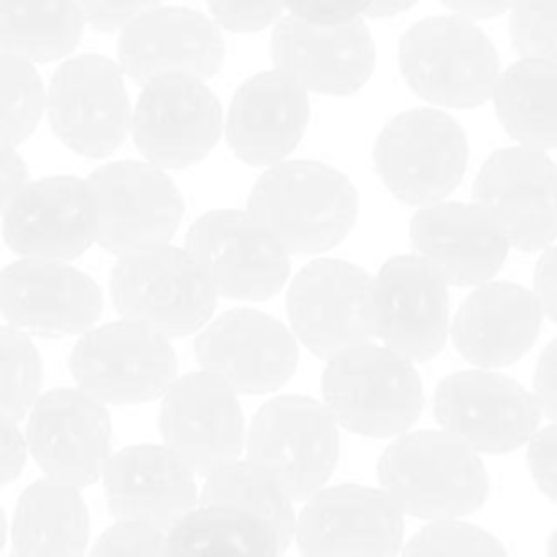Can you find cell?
Masks as SVG:
<instances>
[{"label":"cell","mask_w":557,"mask_h":557,"mask_svg":"<svg viewBox=\"0 0 557 557\" xmlns=\"http://www.w3.org/2000/svg\"><path fill=\"white\" fill-rule=\"evenodd\" d=\"M248 212L288 256H319L354 232L359 194L351 177L330 163L283 161L256 180Z\"/></svg>","instance_id":"obj_1"},{"label":"cell","mask_w":557,"mask_h":557,"mask_svg":"<svg viewBox=\"0 0 557 557\" xmlns=\"http://www.w3.org/2000/svg\"><path fill=\"white\" fill-rule=\"evenodd\" d=\"M379 490L397 509L428 522L460 520L490 498L482 457L444 430H419L395 438L379 460Z\"/></svg>","instance_id":"obj_2"},{"label":"cell","mask_w":557,"mask_h":557,"mask_svg":"<svg viewBox=\"0 0 557 557\" xmlns=\"http://www.w3.org/2000/svg\"><path fill=\"white\" fill-rule=\"evenodd\" d=\"M321 395L337 428L364 438H400L424 411V386L413 362L373 343L330 359Z\"/></svg>","instance_id":"obj_3"},{"label":"cell","mask_w":557,"mask_h":557,"mask_svg":"<svg viewBox=\"0 0 557 557\" xmlns=\"http://www.w3.org/2000/svg\"><path fill=\"white\" fill-rule=\"evenodd\" d=\"M397 65L419 98L446 109L482 107L500 76L495 44L462 16H430L408 27L397 47Z\"/></svg>","instance_id":"obj_4"},{"label":"cell","mask_w":557,"mask_h":557,"mask_svg":"<svg viewBox=\"0 0 557 557\" xmlns=\"http://www.w3.org/2000/svg\"><path fill=\"white\" fill-rule=\"evenodd\" d=\"M109 297L123 321L163 337H188L207 326L218 294L185 248L156 245L123 253L109 275Z\"/></svg>","instance_id":"obj_5"},{"label":"cell","mask_w":557,"mask_h":557,"mask_svg":"<svg viewBox=\"0 0 557 557\" xmlns=\"http://www.w3.org/2000/svg\"><path fill=\"white\" fill-rule=\"evenodd\" d=\"M373 166L403 205H438L466 177L468 136L444 109H408L381 128Z\"/></svg>","instance_id":"obj_6"},{"label":"cell","mask_w":557,"mask_h":557,"mask_svg":"<svg viewBox=\"0 0 557 557\" xmlns=\"http://www.w3.org/2000/svg\"><path fill=\"white\" fill-rule=\"evenodd\" d=\"M253 466L270 473L292 500H308L326 487L341 460V428L324 403L281 395L261 406L245 433Z\"/></svg>","instance_id":"obj_7"},{"label":"cell","mask_w":557,"mask_h":557,"mask_svg":"<svg viewBox=\"0 0 557 557\" xmlns=\"http://www.w3.org/2000/svg\"><path fill=\"white\" fill-rule=\"evenodd\" d=\"M69 370L76 389L101 406H141L174 384L177 354L169 337L136 321H112L79 335Z\"/></svg>","instance_id":"obj_8"},{"label":"cell","mask_w":557,"mask_h":557,"mask_svg":"<svg viewBox=\"0 0 557 557\" xmlns=\"http://www.w3.org/2000/svg\"><path fill=\"white\" fill-rule=\"evenodd\" d=\"M286 310L299 346L326 362L375 337V283L351 261L315 259L302 267L288 286Z\"/></svg>","instance_id":"obj_9"},{"label":"cell","mask_w":557,"mask_h":557,"mask_svg":"<svg viewBox=\"0 0 557 557\" xmlns=\"http://www.w3.org/2000/svg\"><path fill=\"white\" fill-rule=\"evenodd\" d=\"M185 250L218 297L234 302L272 299L292 275L286 248L248 210H210L199 215L185 237Z\"/></svg>","instance_id":"obj_10"},{"label":"cell","mask_w":557,"mask_h":557,"mask_svg":"<svg viewBox=\"0 0 557 557\" xmlns=\"http://www.w3.org/2000/svg\"><path fill=\"white\" fill-rule=\"evenodd\" d=\"M96 205V243L109 253L169 245L185 215L177 183L147 161H117L87 177Z\"/></svg>","instance_id":"obj_11"},{"label":"cell","mask_w":557,"mask_h":557,"mask_svg":"<svg viewBox=\"0 0 557 557\" xmlns=\"http://www.w3.org/2000/svg\"><path fill=\"white\" fill-rule=\"evenodd\" d=\"M433 411L444 433L482 455H509L536 435L542 422L533 392L498 370H460L435 386Z\"/></svg>","instance_id":"obj_12"},{"label":"cell","mask_w":557,"mask_h":557,"mask_svg":"<svg viewBox=\"0 0 557 557\" xmlns=\"http://www.w3.org/2000/svg\"><path fill=\"white\" fill-rule=\"evenodd\" d=\"M131 109L120 65L103 54H79L52 74L44 112L71 152L107 158L128 136Z\"/></svg>","instance_id":"obj_13"},{"label":"cell","mask_w":557,"mask_h":557,"mask_svg":"<svg viewBox=\"0 0 557 557\" xmlns=\"http://www.w3.org/2000/svg\"><path fill=\"white\" fill-rule=\"evenodd\" d=\"M473 205L498 226L509 248L542 253L557 239V163L528 147L495 150L479 169Z\"/></svg>","instance_id":"obj_14"},{"label":"cell","mask_w":557,"mask_h":557,"mask_svg":"<svg viewBox=\"0 0 557 557\" xmlns=\"http://www.w3.org/2000/svg\"><path fill=\"white\" fill-rule=\"evenodd\" d=\"M196 362L237 395H270L294 379L299 343L286 324L253 308H232L196 332Z\"/></svg>","instance_id":"obj_15"},{"label":"cell","mask_w":557,"mask_h":557,"mask_svg":"<svg viewBox=\"0 0 557 557\" xmlns=\"http://www.w3.org/2000/svg\"><path fill=\"white\" fill-rule=\"evenodd\" d=\"M25 444L47 482L90 487L112 457V417L82 389L60 386L30 408Z\"/></svg>","instance_id":"obj_16"},{"label":"cell","mask_w":557,"mask_h":557,"mask_svg":"<svg viewBox=\"0 0 557 557\" xmlns=\"http://www.w3.org/2000/svg\"><path fill=\"white\" fill-rule=\"evenodd\" d=\"M136 150L158 169H188L215 150L223 109L215 92L190 76H161L141 87L131 109Z\"/></svg>","instance_id":"obj_17"},{"label":"cell","mask_w":557,"mask_h":557,"mask_svg":"<svg viewBox=\"0 0 557 557\" xmlns=\"http://www.w3.org/2000/svg\"><path fill=\"white\" fill-rule=\"evenodd\" d=\"M403 517L384 490L335 484L305 500L294 542L302 557H400Z\"/></svg>","instance_id":"obj_18"},{"label":"cell","mask_w":557,"mask_h":557,"mask_svg":"<svg viewBox=\"0 0 557 557\" xmlns=\"http://www.w3.org/2000/svg\"><path fill=\"white\" fill-rule=\"evenodd\" d=\"M158 430L163 446L172 449L194 476H210L218 468L239 460L248 433L237 392L205 370L180 375L163 392Z\"/></svg>","instance_id":"obj_19"},{"label":"cell","mask_w":557,"mask_h":557,"mask_svg":"<svg viewBox=\"0 0 557 557\" xmlns=\"http://www.w3.org/2000/svg\"><path fill=\"white\" fill-rule=\"evenodd\" d=\"M101 310L98 283L63 261L20 259L0 272V315L25 335H85Z\"/></svg>","instance_id":"obj_20"},{"label":"cell","mask_w":557,"mask_h":557,"mask_svg":"<svg viewBox=\"0 0 557 557\" xmlns=\"http://www.w3.org/2000/svg\"><path fill=\"white\" fill-rule=\"evenodd\" d=\"M375 283V337L408 362H430L451 330L449 286L419 256H392Z\"/></svg>","instance_id":"obj_21"},{"label":"cell","mask_w":557,"mask_h":557,"mask_svg":"<svg viewBox=\"0 0 557 557\" xmlns=\"http://www.w3.org/2000/svg\"><path fill=\"white\" fill-rule=\"evenodd\" d=\"M270 49L281 74L321 96H354L375 71V41L364 20L313 25L288 14L275 22Z\"/></svg>","instance_id":"obj_22"},{"label":"cell","mask_w":557,"mask_h":557,"mask_svg":"<svg viewBox=\"0 0 557 557\" xmlns=\"http://www.w3.org/2000/svg\"><path fill=\"white\" fill-rule=\"evenodd\" d=\"M226 60L223 33L210 16L180 5H158L120 30L117 65L147 85L161 76L210 79Z\"/></svg>","instance_id":"obj_23"},{"label":"cell","mask_w":557,"mask_h":557,"mask_svg":"<svg viewBox=\"0 0 557 557\" xmlns=\"http://www.w3.org/2000/svg\"><path fill=\"white\" fill-rule=\"evenodd\" d=\"M5 245L22 259H79L96 243V205L87 180L58 174L27 183L3 212Z\"/></svg>","instance_id":"obj_24"},{"label":"cell","mask_w":557,"mask_h":557,"mask_svg":"<svg viewBox=\"0 0 557 557\" xmlns=\"http://www.w3.org/2000/svg\"><path fill=\"white\" fill-rule=\"evenodd\" d=\"M101 479L103 498L117 522L172 531L199 506L194 471L166 446L136 444L112 451Z\"/></svg>","instance_id":"obj_25"},{"label":"cell","mask_w":557,"mask_h":557,"mask_svg":"<svg viewBox=\"0 0 557 557\" xmlns=\"http://www.w3.org/2000/svg\"><path fill=\"white\" fill-rule=\"evenodd\" d=\"M308 123V90L275 69L253 74L237 87L223 131L239 161L270 169L288 161L302 141Z\"/></svg>","instance_id":"obj_26"},{"label":"cell","mask_w":557,"mask_h":557,"mask_svg":"<svg viewBox=\"0 0 557 557\" xmlns=\"http://www.w3.org/2000/svg\"><path fill=\"white\" fill-rule=\"evenodd\" d=\"M411 243L424 264L446 286H484L506 264L509 243L493 221L466 201H438L419 207L411 218Z\"/></svg>","instance_id":"obj_27"},{"label":"cell","mask_w":557,"mask_h":557,"mask_svg":"<svg viewBox=\"0 0 557 557\" xmlns=\"http://www.w3.org/2000/svg\"><path fill=\"white\" fill-rule=\"evenodd\" d=\"M544 324L536 294L517 283H484L457 310L451 343L468 364L498 370L520 362Z\"/></svg>","instance_id":"obj_28"},{"label":"cell","mask_w":557,"mask_h":557,"mask_svg":"<svg viewBox=\"0 0 557 557\" xmlns=\"http://www.w3.org/2000/svg\"><path fill=\"white\" fill-rule=\"evenodd\" d=\"M90 515L79 490L36 482L20 495L11 520V557H85Z\"/></svg>","instance_id":"obj_29"},{"label":"cell","mask_w":557,"mask_h":557,"mask_svg":"<svg viewBox=\"0 0 557 557\" xmlns=\"http://www.w3.org/2000/svg\"><path fill=\"white\" fill-rule=\"evenodd\" d=\"M495 114L528 150H557V65L520 60L498 76Z\"/></svg>","instance_id":"obj_30"},{"label":"cell","mask_w":557,"mask_h":557,"mask_svg":"<svg viewBox=\"0 0 557 557\" xmlns=\"http://www.w3.org/2000/svg\"><path fill=\"white\" fill-rule=\"evenodd\" d=\"M85 20L74 0H0V52L25 63L69 58Z\"/></svg>","instance_id":"obj_31"},{"label":"cell","mask_w":557,"mask_h":557,"mask_svg":"<svg viewBox=\"0 0 557 557\" xmlns=\"http://www.w3.org/2000/svg\"><path fill=\"white\" fill-rule=\"evenodd\" d=\"M169 557H281L275 531L256 517L196 506L166 536Z\"/></svg>","instance_id":"obj_32"},{"label":"cell","mask_w":557,"mask_h":557,"mask_svg":"<svg viewBox=\"0 0 557 557\" xmlns=\"http://www.w3.org/2000/svg\"><path fill=\"white\" fill-rule=\"evenodd\" d=\"M199 506H221L256 517L275 531L283 553L292 547L297 531L294 500L270 473L250 460H234L212 471L199 493Z\"/></svg>","instance_id":"obj_33"},{"label":"cell","mask_w":557,"mask_h":557,"mask_svg":"<svg viewBox=\"0 0 557 557\" xmlns=\"http://www.w3.org/2000/svg\"><path fill=\"white\" fill-rule=\"evenodd\" d=\"M47 109V87L36 65L0 52V141L22 145L38 128Z\"/></svg>","instance_id":"obj_34"},{"label":"cell","mask_w":557,"mask_h":557,"mask_svg":"<svg viewBox=\"0 0 557 557\" xmlns=\"http://www.w3.org/2000/svg\"><path fill=\"white\" fill-rule=\"evenodd\" d=\"M44 362L30 335L0 326V417L20 424L41 397Z\"/></svg>","instance_id":"obj_35"},{"label":"cell","mask_w":557,"mask_h":557,"mask_svg":"<svg viewBox=\"0 0 557 557\" xmlns=\"http://www.w3.org/2000/svg\"><path fill=\"white\" fill-rule=\"evenodd\" d=\"M403 557H509L498 536L471 522H430L413 533Z\"/></svg>","instance_id":"obj_36"},{"label":"cell","mask_w":557,"mask_h":557,"mask_svg":"<svg viewBox=\"0 0 557 557\" xmlns=\"http://www.w3.org/2000/svg\"><path fill=\"white\" fill-rule=\"evenodd\" d=\"M509 27L522 60L557 65V0H515Z\"/></svg>","instance_id":"obj_37"},{"label":"cell","mask_w":557,"mask_h":557,"mask_svg":"<svg viewBox=\"0 0 557 557\" xmlns=\"http://www.w3.org/2000/svg\"><path fill=\"white\" fill-rule=\"evenodd\" d=\"M87 557H169L166 533L141 522H114Z\"/></svg>","instance_id":"obj_38"},{"label":"cell","mask_w":557,"mask_h":557,"mask_svg":"<svg viewBox=\"0 0 557 557\" xmlns=\"http://www.w3.org/2000/svg\"><path fill=\"white\" fill-rule=\"evenodd\" d=\"M212 22L232 33H259L283 20V0H207Z\"/></svg>","instance_id":"obj_39"},{"label":"cell","mask_w":557,"mask_h":557,"mask_svg":"<svg viewBox=\"0 0 557 557\" xmlns=\"http://www.w3.org/2000/svg\"><path fill=\"white\" fill-rule=\"evenodd\" d=\"M85 25L101 33L123 30L131 22L145 16L147 11L158 9L163 0H74Z\"/></svg>","instance_id":"obj_40"},{"label":"cell","mask_w":557,"mask_h":557,"mask_svg":"<svg viewBox=\"0 0 557 557\" xmlns=\"http://www.w3.org/2000/svg\"><path fill=\"white\" fill-rule=\"evenodd\" d=\"M373 0H283L292 16L313 25H343L368 16Z\"/></svg>","instance_id":"obj_41"},{"label":"cell","mask_w":557,"mask_h":557,"mask_svg":"<svg viewBox=\"0 0 557 557\" xmlns=\"http://www.w3.org/2000/svg\"><path fill=\"white\" fill-rule=\"evenodd\" d=\"M528 471L536 487L557 506V424L536 430L528 441Z\"/></svg>","instance_id":"obj_42"},{"label":"cell","mask_w":557,"mask_h":557,"mask_svg":"<svg viewBox=\"0 0 557 557\" xmlns=\"http://www.w3.org/2000/svg\"><path fill=\"white\" fill-rule=\"evenodd\" d=\"M27 462V444L25 433L20 424L11 419L0 417V487H9L11 482L20 479Z\"/></svg>","instance_id":"obj_43"},{"label":"cell","mask_w":557,"mask_h":557,"mask_svg":"<svg viewBox=\"0 0 557 557\" xmlns=\"http://www.w3.org/2000/svg\"><path fill=\"white\" fill-rule=\"evenodd\" d=\"M533 397H536L542 417L553 419L557 424V337L542 351L533 373Z\"/></svg>","instance_id":"obj_44"},{"label":"cell","mask_w":557,"mask_h":557,"mask_svg":"<svg viewBox=\"0 0 557 557\" xmlns=\"http://www.w3.org/2000/svg\"><path fill=\"white\" fill-rule=\"evenodd\" d=\"M27 183H30L27 163L22 161L16 147L0 141V215H3L5 207L14 201V196L20 194Z\"/></svg>","instance_id":"obj_45"},{"label":"cell","mask_w":557,"mask_h":557,"mask_svg":"<svg viewBox=\"0 0 557 557\" xmlns=\"http://www.w3.org/2000/svg\"><path fill=\"white\" fill-rule=\"evenodd\" d=\"M533 294H536L544 315H549L557 324V245L544 250V256L539 259L536 275H533Z\"/></svg>","instance_id":"obj_46"},{"label":"cell","mask_w":557,"mask_h":557,"mask_svg":"<svg viewBox=\"0 0 557 557\" xmlns=\"http://www.w3.org/2000/svg\"><path fill=\"white\" fill-rule=\"evenodd\" d=\"M441 3L462 20H490V16L506 14L515 0H441Z\"/></svg>","instance_id":"obj_47"},{"label":"cell","mask_w":557,"mask_h":557,"mask_svg":"<svg viewBox=\"0 0 557 557\" xmlns=\"http://www.w3.org/2000/svg\"><path fill=\"white\" fill-rule=\"evenodd\" d=\"M419 0H373V5H370L368 16H397L403 14V11L413 9Z\"/></svg>","instance_id":"obj_48"},{"label":"cell","mask_w":557,"mask_h":557,"mask_svg":"<svg viewBox=\"0 0 557 557\" xmlns=\"http://www.w3.org/2000/svg\"><path fill=\"white\" fill-rule=\"evenodd\" d=\"M5 536H9V525H5V515L3 509H0V553H3L5 547Z\"/></svg>","instance_id":"obj_49"},{"label":"cell","mask_w":557,"mask_h":557,"mask_svg":"<svg viewBox=\"0 0 557 557\" xmlns=\"http://www.w3.org/2000/svg\"><path fill=\"white\" fill-rule=\"evenodd\" d=\"M547 557H557V531L549 536V542H547Z\"/></svg>","instance_id":"obj_50"}]
</instances>
